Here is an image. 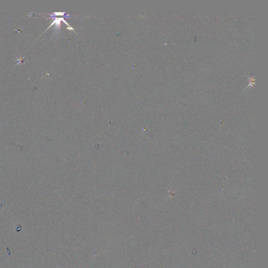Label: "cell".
Returning a JSON list of instances; mask_svg holds the SVG:
<instances>
[{"label": "cell", "mask_w": 268, "mask_h": 268, "mask_svg": "<svg viewBox=\"0 0 268 268\" xmlns=\"http://www.w3.org/2000/svg\"><path fill=\"white\" fill-rule=\"evenodd\" d=\"M65 12H54L53 14L55 15H57V16H63L65 15Z\"/></svg>", "instance_id": "6da1fadb"}, {"label": "cell", "mask_w": 268, "mask_h": 268, "mask_svg": "<svg viewBox=\"0 0 268 268\" xmlns=\"http://www.w3.org/2000/svg\"><path fill=\"white\" fill-rule=\"evenodd\" d=\"M67 29H69V30H74V28H72V27H70H70H68V28H67Z\"/></svg>", "instance_id": "7a4b0ae2"}]
</instances>
